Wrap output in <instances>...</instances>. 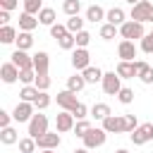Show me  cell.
<instances>
[{
	"label": "cell",
	"mask_w": 153,
	"mask_h": 153,
	"mask_svg": "<svg viewBox=\"0 0 153 153\" xmlns=\"http://www.w3.org/2000/svg\"><path fill=\"white\" fill-rule=\"evenodd\" d=\"M12 62H14L19 69H29V67H33V57L26 55V50H19V48L12 53Z\"/></svg>",
	"instance_id": "9a60e30c"
},
{
	"label": "cell",
	"mask_w": 153,
	"mask_h": 153,
	"mask_svg": "<svg viewBox=\"0 0 153 153\" xmlns=\"http://www.w3.org/2000/svg\"><path fill=\"white\" fill-rule=\"evenodd\" d=\"M108 115H112L108 103H96V105L91 108V117H96V120H105Z\"/></svg>",
	"instance_id": "cb8c5ba5"
},
{
	"label": "cell",
	"mask_w": 153,
	"mask_h": 153,
	"mask_svg": "<svg viewBox=\"0 0 153 153\" xmlns=\"http://www.w3.org/2000/svg\"><path fill=\"white\" fill-rule=\"evenodd\" d=\"M62 10H65V14L74 17V14H79V10H81V2H79V0H65V2H62Z\"/></svg>",
	"instance_id": "1f68e13d"
},
{
	"label": "cell",
	"mask_w": 153,
	"mask_h": 153,
	"mask_svg": "<svg viewBox=\"0 0 153 153\" xmlns=\"http://www.w3.org/2000/svg\"><path fill=\"white\" fill-rule=\"evenodd\" d=\"M55 127H57V131H69V129H74V115H72L69 110H62V112L55 117Z\"/></svg>",
	"instance_id": "4fadbf2b"
},
{
	"label": "cell",
	"mask_w": 153,
	"mask_h": 153,
	"mask_svg": "<svg viewBox=\"0 0 153 153\" xmlns=\"http://www.w3.org/2000/svg\"><path fill=\"white\" fill-rule=\"evenodd\" d=\"M19 81L26 86V84H33L36 81V69L29 67V69H19Z\"/></svg>",
	"instance_id": "d6a6232c"
},
{
	"label": "cell",
	"mask_w": 153,
	"mask_h": 153,
	"mask_svg": "<svg viewBox=\"0 0 153 153\" xmlns=\"http://www.w3.org/2000/svg\"><path fill=\"white\" fill-rule=\"evenodd\" d=\"M103 129L108 134H120L124 131V115H108L103 120Z\"/></svg>",
	"instance_id": "ba28073f"
},
{
	"label": "cell",
	"mask_w": 153,
	"mask_h": 153,
	"mask_svg": "<svg viewBox=\"0 0 153 153\" xmlns=\"http://www.w3.org/2000/svg\"><path fill=\"white\" fill-rule=\"evenodd\" d=\"M122 79H131V76H136V67H134V62H127V60H120V65H117V69H115Z\"/></svg>",
	"instance_id": "e0dca14e"
},
{
	"label": "cell",
	"mask_w": 153,
	"mask_h": 153,
	"mask_svg": "<svg viewBox=\"0 0 153 153\" xmlns=\"http://www.w3.org/2000/svg\"><path fill=\"white\" fill-rule=\"evenodd\" d=\"M67 29H69V33H79L81 29H84V19H79V14H74V17H69L67 19V24H65Z\"/></svg>",
	"instance_id": "f1b7e54d"
},
{
	"label": "cell",
	"mask_w": 153,
	"mask_h": 153,
	"mask_svg": "<svg viewBox=\"0 0 153 153\" xmlns=\"http://www.w3.org/2000/svg\"><path fill=\"white\" fill-rule=\"evenodd\" d=\"M0 76H2L5 84H14V81L19 79V67H17L14 62H5V65L0 67Z\"/></svg>",
	"instance_id": "7c38bea8"
},
{
	"label": "cell",
	"mask_w": 153,
	"mask_h": 153,
	"mask_svg": "<svg viewBox=\"0 0 153 153\" xmlns=\"http://www.w3.org/2000/svg\"><path fill=\"white\" fill-rule=\"evenodd\" d=\"M115 153H129V151H124V148H117V151H115Z\"/></svg>",
	"instance_id": "f5cc1de1"
},
{
	"label": "cell",
	"mask_w": 153,
	"mask_h": 153,
	"mask_svg": "<svg viewBox=\"0 0 153 153\" xmlns=\"http://www.w3.org/2000/svg\"><path fill=\"white\" fill-rule=\"evenodd\" d=\"M0 7H2V10H10V12H12V10L17 7V0H0Z\"/></svg>",
	"instance_id": "7dc6e473"
},
{
	"label": "cell",
	"mask_w": 153,
	"mask_h": 153,
	"mask_svg": "<svg viewBox=\"0 0 153 153\" xmlns=\"http://www.w3.org/2000/svg\"><path fill=\"white\" fill-rule=\"evenodd\" d=\"M38 22H41V24H45V26H53V24H55V10L43 7V10L38 12Z\"/></svg>",
	"instance_id": "484cf974"
},
{
	"label": "cell",
	"mask_w": 153,
	"mask_h": 153,
	"mask_svg": "<svg viewBox=\"0 0 153 153\" xmlns=\"http://www.w3.org/2000/svg\"><path fill=\"white\" fill-rule=\"evenodd\" d=\"M131 19L134 22H153V2L151 0H141L136 5H131Z\"/></svg>",
	"instance_id": "7a4b0ae2"
},
{
	"label": "cell",
	"mask_w": 153,
	"mask_h": 153,
	"mask_svg": "<svg viewBox=\"0 0 153 153\" xmlns=\"http://www.w3.org/2000/svg\"><path fill=\"white\" fill-rule=\"evenodd\" d=\"M141 50H143V53H153V31L141 38Z\"/></svg>",
	"instance_id": "7bdbcfd3"
},
{
	"label": "cell",
	"mask_w": 153,
	"mask_h": 153,
	"mask_svg": "<svg viewBox=\"0 0 153 153\" xmlns=\"http://www.w3.org/2000/svg\"><path fill=\"white\" fill-rule=\"evenodd\" d=\"M151 139H153V124H151V122H143V124H139V127L131 131L134 146H143V143H148Z\"/></svg>",
	"instance_id": "5b68a950"
},
{
	"label": "cell",
	"mask_w": 153,
	"mask_h": 153,
	"mask_svg": "<svg viewBox=\"0 0 153 153\" xmlns=\"http://www.w3.org/2000/svg\"><path fill=\"white\" fill-rule=\"evenodd\" d=\"M105 17H108V22L115 24V26H122V24H124V10H122V7H112Z\"/></svg>",
	"instance_id": "7402d4cb"
},
{
	"label": "cell",
	"mask_w": 153,
	"mask_h": 153,
	"mask_svg": "<svg viewBox=\"0 0 153 153\" xmlns=\"http://www.w3.org/2000/svg\"><path fill=\"white\" fill-rule=\"evenodd\" d=\"M139 79H141L143 84H153V67L148 65V67H146V69H143V72L139 74Z\"/></svg>",
	"instance_id": "f6af8a7d"
},
{
	"label": "cell",
	"mask_w": 153,
	"mask_h": 153,
	"mask_svg": "<svg viewBox=\"0 0 153 153\" xmlns=\"http://www.w3.org/2000/svg\"><path fill=\"white\" fill-rule=\"evenodd\" d=\"M136 127H139L136 115H124V131H134Z\"/></svg>",
	"instance_id": "b9f144b4"
},
{
	"label": "cell",
	"mask_w": 153,
	"mask_h": 153,
	"mask_svg": "<svg viewBox=\"0 0 153 153\" xmlns=\"http://www.w3.org/2000/svg\"><path fill=\"white\" fill-rule=\"evenodd\" d=\"M88 129H91V122L88 120H76V124H74V134L76 136H84Z\"/></svg>",
	"instance_id": "60d3db41"
},
{
	"label": "cell",
	"mask_w": 153,
	"mask_h": 153,
	"mask_svg": "<svg viewBox=\"0 0 153 153\" xmlns=\"http://www.w3.org/2000/svg\"><path fill=\"white\" fill-rule=\"evenodd\" d=\"M17 48L19 50H29L31 45H33V36H31V31H19V36H17Z\"/></svg>",
	"instance_id": "ffe728a7"
},
{
	"label": "cell",
	"mask_w": 153,
	"mask_h": 153,
	"mask_svg": "<svg viewBox=\"0 0 153 153\" xmlns=\"http://www.w3.org/2000/svg\"><path fill=\"white\" fill-rule=\"evenodd\" d=\"M36 146H38V143H36V139H33V136L19 139V151H22V153H33V151H36Z\"/></svg>",
	"instance_id": "4dcf8cb0"
},
{
	"label": "cell",
	"mask_w": 153,
	"mask_h": 153,
	"mask_svg": "<svg viewBox=\"0 0 153 153\" xmlns=\"http://www.w3.org/2000/svg\"><path fill=\"white\" fill-rule=\"evenodd\" d=\"M41 10H43V0H24V12L38 14Z\"/></svg>",
	"instance_id": "836d02e7"
},
{
	"label": "cell",
	"mask_w": 153,
	"mask_h": 153,
	"mask_svg": "<svg viewBox=\"0 0 153 153\" xmlns=\"http://www.w3.org/2000/svg\"><path fill=\"white\" fill-rule=\"evenodd\" d=\"M117 31H120V26H115V24H103L100 26V38H105V41H110V38H115L117 36Z\"/></svg>",
	"instance_id": "f546056e"
},
{
	"label": "cell",
	"mask_w": 153,
	"mask_h": 153,
	"mask_svg": "<svg viewBox=\"0 0 153 153\" xmlns=\"http://www.w3.org/2000/svg\"><path fill=\"white\" fill-rule=\"evenodd\" d=\"M81 74H84L86 84H98V81H103V72H100L98 67H91V65H88V67H86Z\"/></svg>",
	"instance_id": "d6986e66"
},
{
	"label": "cell",
	"mask_w": 153,
	"mask_h": 153,
	"mask_svg": "<svg viewBox=\"0 0 153 153\" xmlns=\"http://www.w3.org/2000/svg\"><path fill=\"white\" fill-rule=\"evenodd\" d=\"M7 22H10V10H0V24L5 26Z\"/></svg>",
	"instance_id": "c3c4849f"
},
{
	"label": "cell",
	"mask_w": 153,
	"mask_h": 153,
	"mask_svg": "<svg viewBox=\"0 0 153 153\" xmlns=\"http://www.w3.org/2000/svg\"><path fill=\"white\" fill-rule=\"evenodd\" d=\"M38 26V19L33 17V14H29V12H22V17H19V29L22 31H33Z\"/></svg>",
	"instance_id": "ac0fdd59"
},
{
	"label": "cell",
	"mask_w": 153,
	"mask_h": 153,
	"mask_svg": "<svg viewBox=\"0 0 153 153\" xmlns=\"http://www.w3.org/2000/svg\"><path fill=\"white\" fill-rule=\"evenodd\" d=\"M33 69L36 74H48V53H36L33 55Z\"/></svg>",
	"instance_id": "2e32d148"
},
{
	"label": "cell",
	"mask_w": 153,
	"mask_h": 153,
	"mask_svg": "<svg viewBox=\"0 0 153 153\" xmlns=\"http://www.w3.org/2000/svg\"><path fill=\"white\" fill-rule=\"evenodd\" d=\"M57 105L62 108V110H74L76 105H79V100H76V93L74 91H69V88H65V91H60L57 93Z\"/></svg>",
	"instance_id": "30bf717a"
},
{
	"label": "cell",
	"mask_w": 153,
	"mask_h": 153,
	"mask_svg": "<svg viewBox=\"0 0 153 153\" xmlns=\"http://www.w3.org/2000/svg\"><path fill=\"white\" fill-rule=\"evenodd\" d=\"M33 103H26V100H22V103H17V108L12 110V117L17 120V122H29L36 112H33Z\"/></svg>",
	"instance_id": "52a82bcc"
},
{
	"label": "cell",
	"mask_w": 153,
	"mask_h": 153,
	"mask_svg": "<svg viewBox=\"0 0 153 153\" xmlns=\"http://www.w3.org/2000/svg\"><path fill=\"white\" fill-rule=\"evenodd\" d=\"M127 2H129V5H136V2H141V0H127Z\"/></svg>",
	"instance_id": "816d5d0a"
},
{
	"label": "cell",
	"mask_w": 153,
	"mask_h": 153,
	"mask_svg": "<svg viewBox=\"0 0 153 153\" xmlns=\"http://www.w3.org/2000/svg\"><path fill=\"white\" fill-rule=\"evenodd\" d=\"M117 98H120V103H122V105H129V103L134 100V91L122 86V88H120V93H117Z\"/></svg>",
	"instance_id": "8d00e7d4"
},
{
	"label": "cell",
	"mask_w": 153,
	"mask_h": 153,
	"mask_svg": "<svg viewBox=\"0 0 153 153\" xmlns=\"http://www.w3.org/2000/svg\"><path fill=\"white\" fill-rule=\"evenodd\" d=\"M33 105H36V110H45V108L50 105V96H48L45 91H41V93H38V98L33 100Z\"/></svg>",
	"instance_id": "74e56055"
},
{
	"label": "cell",
	"mask_w": 153,
	"mask_h": 153,
	"mask_svg": "<svg viewBox=\"0 0 153 153\" xmlns=\"http://www.w3.org/2000/svg\"><path fill=\"white\" fill-rule=\"evenodd\" d=\"M17 36H19V33H17L12 26H7V24L0 29V41H2V43H14V41H17Z\"/></svg>",
	"instance_id": "83f0119b"
},
{
	"label": "cell",
	"mask_w": 153,
	"mask_h": 153,
	"mask_svg": "<svg viewBox=\"0 0 153 153\" xmlns=\"http://www.w3.org/2000/svg\"><path fill=\"white\" fill-rule=\"evenodd\" d=\"M72 153H88V148H86V146H84V148H74Z\"/></svg>",
	"instance_id": "681fc988"
},
{
	"label": "cell",
	"mask_w": 153,
	"mask_h": 153,
	"mask_svg": "<svg viewBox=\"0 0 153 153\" xmlns=\"http://www.w3.org/2000/svg\"><path fill=\"white\" fill-rule=\"evenodd\" d=\"M88 62H91V55H88V50L86 48H76L74 53H72V67L74 69H86L88 67Z\"/></svg>",
	"instance_id": "8fae6325"
},
{
	"label": "cell",
	"mask_w": 153,
	"mask_h": 153,
	"mask_svg": "<svg viewBox=\"0 0 153 153\" xmlns=\"http://www.w3.org/2000/svg\"><path fill=\"white\" fill-rule=\"evenodd\" d=\"M38 93H41V91H38L36 86H31V84H26V86H24V88L19 91V98H22V100H26V103H33V100L38 98Z\"/></svg>",
	"instance_id": "603a6c76"
},
{
	"label": "cell",
	"mask_w": 153,
	"mask_h": 153,
	"mask_svg": "<svg viewBox=\"0 0 153 153\" xmlns=\"http://www.w3.org/2000/svg\"><path fill=\"white\" fill-rule=\"evenodd\" d=\"M48 131V117L45 115H41V110L29 120V136H33V139H38L41 134H45Z\"/></svg>",
	"instance_id": "277c9868"
},
{
	"label": "cell",
	"mask_w": 153,
	"mask_h": 153,
	"mask_svg": "<svg viewBox=\"0 0 153 153\" xmlns=\"http://www.w3.org/2000/svg\"><path fill=\"white\" fill-rule=\"evenodd\" d=\"M103 17H105V12H103V7H98V5H91V7L86 10V19H88V22H93V24H96V22H100Z\"/></svg>",
	"instance_id": "4316f807"
},
{
	"label": "cell",
	"mask_w": 153,
	"mask_h": 153,
	"mask_svg": "<svg viewBox=\"0 0 153 153\" xmlns=\"http://www.w3.org/2000/svg\"><path fill=\"white\" fill-rule=\"evenodd\" d=\"M105 136H108V131H105L103 127H100V129H98V127H91V129H88V131H86L81 139H84V146L91 151V148L103 146V143H105Z\"/></svg>",
	"instance_id": "3957f363"
},
{
	"label": "cell",
	"mask_w": 153,
	"mask_h": 153,
	"mask_svg": "<svg viewBox=\"0 0 153 153\" xmlns=\"http://www.w3.org/2000/svg\"><path fill=\"white\" fill-rule=\"evenodd\" d=\"M120 36L122 38H127V41H141L143 36H146V29H143V24L141 22H134V19H129V22H124L122 26H120Z\"/></svg>",
	"instance_id": "6da1fadb"
},
{
	"label": "cell",
	"mask_w": 153,
	"mask_h": 153,
	"mask_svg": "<svg viewBox=\"0 0 153 153\" xmlns=\"http://www.w3.org/2000/svg\"><path fill=\"white\" fill-rule=\"evenodd\" d=\"M67 33H69V29H67V26H62V24H53V26H50V36H53V38H57V41H60L62 36H67Z\"/></svg>",
	"instance_id": "f35d334b"
},
{
	"label": "cell",
	"mask_w": 153,
	"mask_h": 153,
	"mask_svg": "<svg viewBox=\"0 0 153 153\" xmlns=\"http://www.w3.org/2000/svg\"><path fill=\"white\" fill-rule=\"evenodd\" d=\"M151 31H153V29H151Z\"/></svg>",
	"instance_id": "db71d44e"
},
{
	"label": "cell",
	"mask_w": 153,
	"mask_h": 153,
	"mask_svg": "<svg viewBox=\"0 0 153 153\" xmlns=\"http://www.w3.org/2000/svg\"><path fill=\"white\" fill-rule=\"evenodd\" d=\"M33 86H36L38 91H48V86H50V76H48V74H36Z\"/></svg>",
	"instance_id": "d590c367"
},
{
	"label": "cell",
	"mask_w": 153,
	"mask_h": 153,
	"mask_svg": "<svg viewBox=\"0 0 153 153\" xmlns=\"http://www.w3.org/2000/svg\"><path fill=\"white\" fill-rule=\"evenodd\" d=\"M84 86H86V79H84V74H72V76L67 79V88H69V91H74V93H79Z\"/></svg>",
	"instance_id": "44dd1931"
},
{
	"label": "cell",
	"mask_w": 153,
	"mask_h": 153,
	"mask_svg": "<svg viewBox=\"0 0 153 153\" xmlns=\"http://www.w3.org/2000/svg\"><path fill=\"white\" fill-rule=\"evenodd\" d=\"M72 115H74L76 120H86V115H88V108H86L84 103H79V105H76V108L72 110Z\"/></svg>",
	"instance_id": "ee69618b"
},
{
	"label": "cell",
	"mask_w": 153,
	"mask_h": 153,
	"mask_svg": "<svg viewBox=\"0 0 153 153\" xmlns=\"http://www.w3.org/2000/svg\"><path fill=\"white\" fill-rule=\"evenodd\" d=\"M74 38H76V48H86V45H88V41H91V33L81 29L79 33H74Z\"/></svg>",
	"instance_id": "ab89813d"
},
{
	"label": "cell",
	"mask_w": 153,
	"mask_h": 153,
	"mask_svg": "<svg viewBox=\"0 0 153 153\" xmlns=\"http://www.w3.org/2000/svg\"><path fill=\"white\" fill-rule=\"evenodd\" d=\"M0 141H2L5 146H12V143L19 141V136H17V131H14L12 127H2V131H0Z\"/></svg>",
	"instance_id": "d4e9b609"
},
{
	"label": "cell",
	"mask_w": 153,
	"mask_h": 153,
	"mask_svg": "<svg viewBox=\"0 0 153 153\" xmlns=\"http://www.w3.org/2000/svg\"><path fill=\"white\" fill-rule=\"evenodd\" d=\"M41 153H55V148H41Z\"/></svg>",
	"instance_id": "f907efd6"
},
{
	"label": "cell",
	"mask_w": 153,
	"mask_h": 153,
	"mask_svg": "<svg viewBox=\"0 0 153 153\" xmlns=\"http://www.w3.org/2000/svg\"><path fill=\"white\" fill-rule=\"evenodd\" d=\"M36 143H38V148H57L60 146V134L55 131H45V134H41L38 139H36Z\"/></svg>",
	"instance_id": "5bb4252c"
},
{
	"label": "cell",
	"mask_w": 153,
	"mask_h": 153,
	"mask_svg": "<svg viewBox=\"0 0 153 153\" xmlns=\"http://www.w3.org/2000/svg\"><path fill=\"white\" fill-rule=\"evenodd\" d=\"M57 43H60V48H62V50H72V48L76 45V38H74V33H67V36H62Z\"/></svg>",
	"instance_id": "e575fe53"
},
{
	"label": "cell",
	"mask_w": 153,
	"mask_h": 153,
	"mask_svg": "<svg viewBox=\"0 0 153 153\" xmlns=\"http://www.w3.org/2000/svg\"><path fill=\"white\" fill-rule=\"evenodd\" d=\"M10 120H14L7 110H0V127H10Z\"/></svg>",
	"instance_id": "bcb514c9"
},
{
	"label": "cell",
	"mask_w": 153,
	"mask_h": 153,
	"mask_svg": "<svg viewBox=\"0 0 153 153\" xmlns=\"http://www.w3.org/2000/svg\"><path fill=\"white\" fill-rule=\"evenodd\" d=\"M117 55H120V60L134 62V57H136V43H134V41L122 38V41H120V45H117Z\"/></svg>",
	"instance_id": "9c48e42d"
},
{
	"label": "cell",
	"mask_w": 153,
	"mask_h": 153,
	"mask_svg": "<svg viewBox=\"0 0 153 153\" xmlns=\"http://www.w3.org/2000/svg\"><path fill=\"white\" fill-rule=\"evenodd\" d=\"M120 79H122V76H120L117 72H105V74H103V91H105L108 96H117L120 88H122Z\"/></svg>",
	"instance_id": "8992f818"
}]
</instances>
